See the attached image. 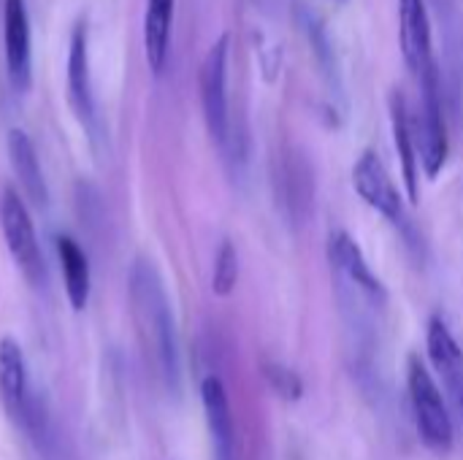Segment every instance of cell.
<instances>
[{"label":"cell","mask_w":463,"mask_h":460,"mask_svg":"<svg viewBox=\"0 0 463 460\" xmlns=\"http://www.w3.org/2000/svg\"><path fill=\"white\" fill-rule=\"evenodd\" d=\"M391 122H393V141L402 157V171H404V184H407V195L412 203H418V141H415V130L407 114V103L402 98V92H393L391 98Z\"/></svg>","instance_id":"17"},{"label":"cell","mask_w":463,"mask_h":460,"mask_svg":"<svg viewBox=\"0 0 463 460\" xmlns=\"http://www.w3.org/2000/svg\"><path fill=\"white\" fill-rule=\"evenodd\" d=\"M3 43H5V70L16 92H27L33 84V38L27 0L3 3Z\"/></svg>","instance_id":"7"},{"label":"cell","mask_w":463,"mask_h":460,"mask_svg":"<svg viewBox=\"0 0 463 460\" xmlns=\"http://www.w3.org/2000/svg\"><path fill=\"white\" fill-rule=\"evenodd\" d=\"M399 27H402V52L407 68L415 73V79H420L431 68H437L426 0H399Z\"/></svg>","instance_id":"11"},{"label":"cell","mask_w":463,"mask_h":460,"mask_svg":"<svg viewBox=\"0 0 463 460\" xmlns=\"http://www.w3.org/2000/svg\"><path fill=\"white\" fill-rule=\"evenodd\" d=\"M407 390H410V404L415 415V428L420 434V442L437 453L448 455L453 450V418L448 412V404L442 399V388L437 377L429 371V366L420 361V355H410L407 361Z\"/></svg>","instance_id":"2"},{"label":"cell","mask_w":463,"mask_h":460,"mask_svg":"<svg viewBox=\"0 0 463 460\" xmlns=\"http://www.w3.org/2000/svg\"><path fill=\"white\" fill-rule=\"evenodd\" d=\"M426 347H429V361L434 366V371L442 377L445 388L463 401V350L456 342V336L450 333L448 323L442 317H431L429 320V331H426Z\"/></svg>","instance_id":"13"},{"label":"cell","mask_w":463,"mask_h":460,"mask_svg":"<svg viewBox=\"0 0 463 460\" xmlns=\"http://www.w3.org/2000/svg\"><path fill=\"white\" fill-rule=\"evenodd\" d=\"M420 84V117H418V152L420 165L429 179H434L448 163V125L442 111V92H439V70L431 68L426 76L418 79Z\"/></svg>","instance_id":"5"},{"label":"cell","mask_w":463,"mask_h":460,"mask_svg":"<svg viewBox=\"0 0 463 460\" xmlns=\"http://www.w3.org/2000/svg\"><path fill=\"white\" fill-rule=\"evenodd\" d=\"M0 404L16 426L30 428L35 423L27 361L19 342H14L11 336L0 339Z\"/></svg>","instance_id":"8"},{"label":"cell","mask_w":463,"mask_h":460,"mask_svg":"<svg viewBox=\"0 0 463 460\" xmlns=\"http://www.w3.org/2000/svg\"><path fill=\"white\" fill-rule=\"evenodd\" d=\"M0 230H3L8 255L22 271V277L33 287L46 285V260L35 236V225H33L27 201L14 187H5L0 195Z\"/></svg>","instance_id":"3"},{"label":"cell","mask_w":463,"mask_h":460,"mask_svg":"<svg viewBox=\"0 0 463 460\" xmlns=\"http://www.w3.org/2000/svg\"><path fill=\"white\" fill-rule=\"evenodd\" d=\"M54 249H57V260H60V271H62L68 304L73 312H81V309H87L90 293H92V271H90L87 252L68 233H60L54 239Z\"/></svg>","instance_id":"15"},{"label":"cell","mask_w":463,"mask_h":460,"mask_svg":"<svg viewBox=\"0 0 463 460\" xmlns=\"http://www.w3.org/2000/svg\"><path fill=\"white\" fill-rule=\"evenodd\" d=\"M228 54H231V35L222 33L206 52L198 73L201 87V108L209 127V136L217 146H228L231 136V114H228Z\"/></svg>","instance_id":"4"},{"label":"cell","mask_w":463,"mask_h":460,"mask_svg":"<svg viewBox=\"0 0 463 460\" xmlns=\"http://www.w3.org/2000/svg\"><path fill=\"white\" fill-rule=\"evenodd\" d=\"M174 8H176V0H146V11H144V54H146V65H149V70L155 76H160L165 70V65H168Z\"/></svg>","instance_id":"16"},{"label":"cell","mask_w":463,"mask_h":460,"mask_svg":"<svg viewBox=\"0 0 463 460\" xmlns=\"http://www.w3.org/2000/svg\"><path fill=\"white\" fill-rule=\"evenodd\" d=\"M5 146H8V160H11L14 176L19 182L22 198L30 201L33 206L43 209L49 203V187H46L41 160H38V152H35L30 136L22 127H11L8 138H5Z\"/></svg>","instance_id":"12"},{"label":"cell","mask_w":463,"mask_h":460,"mask_svg":"<svg viewBox=\"0 0 463 460\" xmlns=\"http://www.w3.org/2000/svg\"><path fill=\"white\" fill-rule=\"evenodd\" d=\"M68 103L81 122V127L95 136L98 127V111H95V92H92V73H90V30L87 22L79 19L71 30V43H68Z\"/></svg>","instance_id":"6"},{"label":"cell","mask_w":463,"mask_h":460,"mask_svg":"<svg viewBox=\"0 0 463 460\" xmlns=\"http://www.w3.org/2000/svg\"><path fill=\"white\" fill-rule=\"evenodd\" d=\"M239 282V252L231 239H222L214 255V268H212V290L214 296L225 298L233 293Z\"/></svg>","instance_id":"18"},{"label":"cell","mask_w":463,"mask_h":460,"mask_svg":"<svg viewBox=\"0 0 463 460\" xmlns=\"http://www.w3.org/2000/svg\"><path fill=\"white\" fill-rule=\"evenodd\" d=\"M353 187L364 198L366 206H372L377 214H383L388 222L399 225L404 220V203L399 195V187L393 184V176L388 174L383 157L372 149H366L355 168H353Z\"/></svg>","instance_id":"9"},{"label":"cell","mask_w":463,"mask_h":460,"mask_svg":"<svg viewBox=\"0 0 463 460\" xmlns=\"http://www.w3.org/2000/svg\"><path fill=\"white\" fill-rule=\"evenodd\" d=\"M461 409H463V401H461Z\"/></svg>","instance_id":"20"},{"label":"cell","mask_w":463,"mask_h":460,"mask_svg":"<svg viewBox=\"0 0 463 460\" xmlns=\"http://www.w3.org/2000/svg\"><path fill=\"white\" fill-rule=\"evenodd\" d=\"M328 255H331V266L336 271L339 279H345L364 301L369 304H383L385 301V287L383 282L374 277V271L369 268L361 247L355 244V239L345 230H336L328 241Z\"/></svg>","instance_id":"10"},{"label":"cell","mask_w":463,"mask_h":460,"mask_svg":"<svg viewBox=\"0 0 463 460\" xmlns=\"http://www.w3.org/2000/svg\"><path fill=\"white\" fill-rule=\"evenodd\" d=\"M201 404L212 434L214 455L217 460H233V415L228 390L220 377H206L201 382Z\"/></svg>","instance_id":"14"},{"label":"cell","mask_w":463,"mask_h":460,"mask_svg":"<svg viewBox=\"0 0 463 460\" xmlns=\"http://www.w3.org/2000/svg\"><path fill=\"white\" fill-rule=\"evenodd\" d=\"M263 374H266V380H269L271 390H274L277 396H282L285 401H296V399H301L304 385H301V380L296 377V371H290V369H285V366H277V363H269Z\"/></svg>","instance_id":"19"},{"label":"cell","mask_w":463,"mask_h":460,"mask_svg":"<svg viewBox=\"0 0 463 460\" xmlns=\"http://www.w3.org/2000/svg\"><path fill=\"white\" fill-rule=\"evenodd\" d=\"M130 312L155 374L163 380L165 390L179 393L182 363H179V336L174 323V309L163 285L160 271L152 260H136L130 268Z\"/></svg>","instance_id":"1"}]
</instances>
